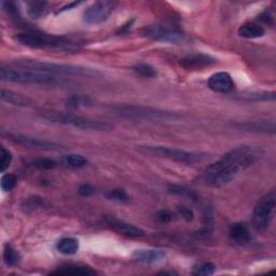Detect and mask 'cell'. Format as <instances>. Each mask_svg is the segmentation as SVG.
I'll return each mask as SVG.
<instances>
[{"mask_svg":"<svg viewBox=\"0 0 276 276\" xmlns=\"http://www.w3.org/2000/svg\"><path fill=\"white\" fill-rule=\"evenodd\" d=\"M46 2H33L28 5V13L33 19H39L46 12Z\"/></svg>","mask_w":276,"mask_h":276,"instance_id":"cell-27","label":"cell"},{"mask_svg":"<svg viewBox=\"0 0 276 276\" xmlns=\"http://www.w3.org/2000/svg\"><path fill=\"white\" fill-rule=\"evenodd\" d=\"M173 218H174L173 212L167 209L159 210L156 213V219L160 222H162V224H168V222H171L173 220Z\"/></svg>","mask_w":276,"mask_h":276,"instance_id":"cell-36","label":"cell"},{"mask_svg":"<svg viewBox=\"0 0 276 276\" xmlns=\"http://www.w3.org/2000/svg\"><path fill=\"white\" fill-rule=\"evenodd\" d=\"M105 221H106L107 225H108L112 230H114L115 232H118L119 234L126 235L129 237H141V236L145 235L144 230H141L140 228H138L134 225L129 224V222H127V221L120 220L114 216L106 215Z\"/></svg>","mask_w":276,"mask_h":276,"instance_id":"cell-12","label":"cell"},{"mask_svg":"<svg viewBox=\"0 0 276 276\" xmlns=\"http://www.w3.org/2000/svg\"><path fill=\"white\" fill-rule=\"evenodd\" d=\"M8 137L10 138L15 144L23 146L25 148H29L34 150L40 151H63L66 148L60 146L56 142H53L46 139H40L37 137H32L22 134H8Z\"/></svg>","mask_w":276,"mask_h":276,"instance_id":"cell-11","label":"cell"},{"mask_svg":"<svg viewBox=\"0 0 276 276\" xmlns=\"http://www.w3.org/2000/svg\"><path fill=\"white\" fill-rule=\"evenodd\" d=\"M4 260L8 266H16L20 262V256L10 245H7L4 251Z\"/></svg>","mask_w":276,"mask_h":276,"instance_id":"cell-24","label":"cell"},{"mask_svg":"<svg viewBox=\"0 0 276 276\" xmlns=\"http://www.w3.org/2000/svg\"><path fill=\"white\" fill-rule=\"evenodd\" d=\"M234 127L238 130L246 131V132H255V133H274L275 132L274 122H266V121L236 123L234 124Z\"/></svg>","mask_w":276,"mask_h":276,"instance_id":"cell-17","label":"cell"},{"mask_svg":"<svg viewBox=\"0 0 276 276\" xmlns=\"http://www.w3.org/2000/svg\"><path fill=\"white\" fill-rule=\"evenodd\" d=\"M142 35L149 39L171 43H178L183 40V35L181 32L167 27V26L162 24L148 26V27L142 30Z\"/></svg>","mask_w":276,"mask_h":276,"instance_id":"cell-10","label":"cell"},{"mask_svg":"<svg viewBox=\"0 0 276 276\" xmlns=\"http://www.w3.org/2000/svg\"><path fill=\"white\" fill-rule=\"evenodd\" d=\"M137 150L142 155L157 157V158H164V159L172 160V161H175V162L186 163V164H193L204 159V156L200 154L189 152V151H185V150L176 149L172 147H165V146L144 145V146H138Z\"/></svg>","mask_w":276,"mask_h":276,"instance_id":"cell-7","label":"cell"},{"mask_svg":"<svg viewBox=\"0 0 276 276\" xmlns=\"http://www.w3.org/2000/svg\"><path fill=\"white\" fill-rule=\"evenodd\" d=\"M276 205V193L271 191L257 202L253 213V226L258 231L268 229L273 219Z\"/></svg>","mask_w":276,"mask_h":276,"instance_id":"cell-8","label":"cell"},{"mask_svg":"<svg viewBox=\"0 0 276 276\" xmlns=\"http://www.w3.org/2000/svg\"><path fill=\"white\" fill-rule=\"evenodd\" d=\"M258 20L261 21L264 24H271L273 17L268 12H263L259 16H258Z\"/></svg>","mask_w":276,"mask_h":276,"instance_id":"cell-39","label":"cell"},{"mask_svg":"<svg viewBox=\"0 0 276 276\" xmlns=\"http://www.w3.org/2000/svg\"><path fill=\"white\" fill-rule=\"evenodd\" d=\"M86 159L81 155H68L64 158V164L69 167H82L86 164Z\"/></svg>","mask_w":276,"mask_h":276,"instance_id":"cell-29","label":"cell"},{"mask_svg":"<svg viewBox=\"0 0 276 276\" xmlns=\"http://www.w3.org/2000/svg\"><path fill=\"white\" fill-rule=\"evenodd\" d=\"M34 165L37 168H40V170H52V168H54L56 166V162L54 160L43 158L34 161Z\"/></svg>","mask_w":276,"mask_h":276,"instance_id":"cell-34","label":"cell"},{"mask_svg":"<svg viewBox=\"0 0 276 276\" xmlns=\"http://www.w3.org/2000/svg\"><path fill=\"white\" fill-rule=\"evenodd\" d=\"M41 118L46 119L47 121L55 124H60V126L75 128L83 131H96V132H103V131H110L112 126L107 122H102L97 120H92L80 117V115H75L70 113H62L58 111H52L47 110L42 111L40 113Z\"/></svg>","mask_w":276,"mask_h":276,"instance_id":"cell-3","label":"cell"},{"mask_svg":"<svg viewBox=\"0 0 276 276\" xmlns=\"http://www.w3.org/2000/svg\"><path fill=\"white\" fill-rule=\"evenodd\" d=\"M133 70H134L135 73L138 74L139 76L145 77V78H155L157 76L156 68L147 63L136 64L135 66H133Z\"/></svg>","mask_w":276,"mask_h":276,"instance_id":"cell-25","label":"cell"},{"mask_svg":"<svg viewBox=\"0 0 276 276\" xmlns=\"http://www.w3.org/2000/svg\"><path fill=\"white\" fill-rule=\"evenodd\" d=\"M0 77L4 81L26 84H56L62 82V79L54 74L25 67L3 66L0 68Z\"/></svg>","mask_w":276,"mask_h":276,"instance_id":"cell-2","label":"cell"},{"mask_svg":"<svg viewBox=\"0 0 276 276\" xmlns=\"http://www.w3.org/2000/svg\"><path fill=\"white\" fill-rule=\"evenodd\" d=\"M16 67H25V68H32L36 70L47 71L50 74L58 75H66V76H76V77H85V78H95L97 76H101L99 70H95L92 68H86L81 66H73V65H63V64H53L47 63V62H39V60H33V59H23L17 60L13 63Z\"/></svg>","mask_w":276,"mask_h":276,"instance_id":"cell-4","label":"cell"},{"mask_svg":"<svg viewBox=\"0 0 276 276\" xmlns=\"http://www.w3.org/2000/svg\"><path fill=\"white\" fill-rule=\"evenodd\" d=\"M234 86L235 83L232 77H231L228 73H225V71H220V73L213 74L208 79V87L211 91L216 93L220 94L230 93L233 90Z\"/></svg>","mask_w":276,"mask_h":276,"instance_id":"cell-13","label":"cell"},{"mask_svg":"<svg viewBox=\"0 0 276 276\" xmlns=\"http://www.w3.org/2000/svg\"><path fill=\"white\" fill-rule=\"evenodd\" d=\"M132 258L138 263L154 265L163 262L165 260V254L159 249H136Z\"/></svg>","mask_w":276,"mask_h":276,"instance_id":"cell-15","label":"cell"},{"mask_svg":"<svg viewBox=\"0 0 276 276\" xmlns=\"http://www.w3.org/2000/svg\"><path fill=\"white\" fill-rule=\"evenodd\" d=\"M178 212H179V215L186 220V221H192L193 218H194V213L193 211L188 208V207H186V206H179L178 207Z\"/></svg>","mask_w":276,"mask_h":276,"instance_id":"cell-37","label":"cell"},{"mask_svg":"<svg viewBox=\"0 0 276 276\" xmlns=\"http://www.w3.org/2000/svg\"><path fill=\"white\" fill-rule=\"evenodd\" d=\"M264 28L259 24L256 23H245L243 24L241 27L238 28V35L241 36L242 38L246 39H256V38H260L264 35Z\"/></svg>","mask_w":276,"mask_h":276,"instance_id":"cell-20","label":"cell"},{"mask_svg":"<svg viewBox=\"0 0 276 276\" xmlns=\"http://www.w3.org/2000/svg\"><path fill=\"white\" fill-rule=\"evenodd\" d=\"M275 92H246L239 95V99L248 102H275Z\"/></svg>","mask_w":276,"mask_h":276,"instance_id":"cell-22","label":"cell"},{"mask_svg":"<svg viewBox=\"0 0 276 276\" xmlns=\"http://www.w3.org/2000/svg\"><path fill=\"white\" fill-rule=\"evenodd\" d=\"M92 102L90 99H87V97L81 96V95H74L69 97V99L66 101V107L70 109H77V108H80V107L90 106Z\"/></svg>","mask_w":276,"mask_h":276,"instance_id":"cell-23","label":"cell"},{"mask_svg":"<svg viewBox=\"0 0 276 276\" xmlns=\"http://www.w3.org/2000/svg\"><path fill=\"white\" fill-rule=\"evenodd\" d=\"M115 3L109 0H101L88 7L83 13V22L88 25H99L108 20L115 7Z\"/></svg>","mask_w":276,"mask_h":276,"instance_id":"cell-9","label":"cell"},{"mask_svg":"<svg viewBox=\"0 0 276 276\" xmlns=\"http://www.w3.org/2000/svg\"><path fill=\"white\" fill-rule=\"evenodd\" d=\"M12 161V155L5 147H2V159H0V172L4 173L10 166Z\"/></svg>","mask_w":276,"mask_h":276,"instance_id":"cell-33","label":"cell"},{"mask_svg":"<svg viewBox=\"0 0 276 276\" xmlns=\"http://www.w3.org/2000/svg\"><path fill=\"white\" fill-rule=\"evenodd\" d=\"M114 113L121 118L144 121H172L179 118V115L175 112L135 105L119 106L114 108Z\"/></svg>","mask_w":276,"mask_h":276,"instance_id":"cell-5","label":"cell"},{"mask_svg":"<svg viewBox=\"0 0 276 276\" xmlns=\"http://www.w3.org/2000/svg\"><path fill=\"white\" fill-rule=\"evenodd\" d=\"M78 193H79L80 197L88 198V197H91V195L94 193V188H93V187H91L90 185H82V186L79 187Z\"/></svg>","mask_w":276,"mask_h":276,"instance_id":"cell-38","label":"cell"},{"mask_svg":"<svg viewBox=\"0 0 276 276\" xmlns=\"http://www.w3.org/2000/svg\"><path fill=\"white\" fill-rule=\"evenodd\" d=\"M47 202L44 201L42 198H39V197H32V198H28L27 200L25 201L23 207L25 208V211H33V210H36V209H41L43 208L44 206H46Z\"/></svg>","mask_w":276,"mask_h":276,"instance_id":"cell-28","label":"cell"},{"mask_svg":"<svg viewBox=\"0 0 276 276\" xmlns=\"http://www.w3.org/2000/svg\"><path fill=\"white\" fill-rule=\"evenodd\" d=\"M216 59L210 55L204 54V53H198V54L187 55L180 59L179 64L182 68L187 70H198L211 66L216 63Z\"/></svg>","mask_w":276,"mask_h":276,"instance_id":"cell-14","label":"cell"},{"mask_svg":"<svg viewBox=\"0 0 276 276\" xmlns=\"http://www.w3.org/2000/svg\"><path fill=\"white\" fill-rule=\"evenodd\" d=\"M260 156V149L252 146H239L232 149L204 171L202 181L210 188H221L234 180Z\"/></svg>","mask_w":276,"mask_h":276,"instance_id":"cell-1","label":"cell"},{"mask_svg":"<svg viewBox=\"0 0 276 276\" xmlns=\"http://www.w3.org/2000/svg\"><path fill=\"white\" fill-rule=\"evenodd\" d=\"M14 39L24 47L32 49H59L68 50L73 43L57 36L48 35L38 32H26L17 34Z\"/></svg>","mask_w":276,"mask_h":276,"instance_id":"cell-6","label":"cell"},{"mask_svg":"<svg viewBox=\"0 0 276 276\" xmlns=\"http://www.w3.org/2000/svg\"><path fill=\"white\" fill-rule=\"evenodd\" d=\"M215 265L210 262L202 263L197 266H194L192 274L195 276H209L215 273Z\"/></svg>","mask_w":276,"mask_h":276,"instance_id":"cell-30","label":"cell"},{"mask_svg":"<svg viewBox=\"0 0 276 276\" xmlns=\"http://www.w3.org/2000/svg\"><path fill=\"white\" fill-rule=\"evenodd\" d=\"M106 197L108 200H111L114 202H120V203H126L130 200L128 193L123 189H113L107 193Z\"/></svg>","mask_w":276,"mask_h":276,"instance_id":"cell-31","label":"cell"},{"mask_svg":"<svg viewBox=\"0 0 276 276\" xmlns=\"http://www.w3.org/2000/svg\"><path fill=\"white\" fill-rule=\"evenodd\" d=\"M81 4H83L82 2H75V3H70L69 5H67V6H65V7H63V8H62V9H59V11L58 12H63V11H67V10H73V9L75 8V7H78V6H80V5H81ZM57 12V13H58Z\"/></svg>","mask_w":276,"mask_h":276,"instance_id":"cell-40","label":"cell"},{"mask_svg":"<svg viewBox=\"0 0 276 276\" xmlns=\"http://www.w3.org/2000/svg\"><path fill=\"white\" fill-rule=\"evenodd\" d=\"M230 237L237 244H247L248 242H251L252 238L248 228L246 225L241 224V222H237V224H233L231 226Z\"/></svg>","mask_w":276,"mask_h":276,"instance_id":"cell-19","label":"cell"},{"mask_svg":"<svg viewBox=\"0 0 276 276\" xmlns=\"http://www.w3.org/2000/svg\"><path fill=\"white\" fill-rule=\"evenodd\" d=\"M52 275H66V276H91L94 275L95 272L84 265L78 264H65L58 266L56 270L51 273Z\"/></svg>","mask_w":276,"mask_h":276,"instance_id":"cell-16","label":"cell"},{"mask_svg":"<svg viewBox=\"0 0 276 276\" xmlns=\"http://www.w3.org/2000/svg\"><path fill=\"white\" fill-rule=\"evenodd\" d=\"M16 176L13 174H5L2 177V181H0V185H2V189L6 192L11 191L15 185H16Z\"/></svg>","mask_w":276,"mask_h":276,"instance_id":"cell-32","label":"cell"},{"mask_svg":"<svg viewBox=\"0 0 276 276\" xmlns=\"http://www.w3.org/2000/svg\"><path fill=\"white\" fill-rule=\"evenodd\" d=\"M168 192L178 195V197H182V198L191 199V200H197L198 198L197 194H195L192 190H189L188 188H186V187H182V186L173 185L168 188Z\"/></svg>","mask_w":276,"mask_h":276,"instance_id":"cell-26","label":"cell"},{"mask_svg":"<svg viewBox=\"0 0 276 276\" xmlns=\"http://www.w3.org/2000/svg\"><path fill=\"white\" fill-rule=\"evenodd\" d=\"M56 248L63 255H75L79 249V242L73 237H64L57 242Z\"/></svg>","mask_w":276,"mask_h":276,"instance_id":"cell-21","label":"cell"},{"mask_svg":"<svg viewBox=\"0 0 276 276\" xmlns=\"http://www.w3.org/2000/svg\"><path fill=\"white\" fill-rule=\"evenodd\" d=\"M132 23H133V21H131V22H128L126 25H123L122 26V27L120 28V30H119V33H121V34H124V33H127L130 28H131V25H132Z\"/></svg>","mask_w":276,"mask_h":276,"instance_id":"cell-41","label":"cell"},{"mask_svg":"<svg viewBox=\"0 0 276 276\" xmlns=\"http://www.w3.org/2000/svg\"><path fill=\"white\" fill-rule=\"evenodd\" d=\"M2 6L4 8V10L8 12V14H10L13 19L15 20H21L22 17L19 13V10H17V7L15 5V3L13 2H4L2 3Z\"/></svg>","mask_w":276,"mask_h":276,"instance_id":"cell-35","label":"cell"},{"mask_svg":"<svg viewBox=\"0 0 276 276\" xmlns=\"http://www.w3.org/2000/svg\"><path fill=\"white\" fill-rule=\"evenodd\" d=\"M0 100H2V102L4 103L10 104L13 106H19V107H29L34 103L28 96H25V95L15 93L12 91H8V90H2Z\"/></svg>","mask_w":276,"mask_h":276,"instance_id":"cell-18","label":"cell"}]
</instances>
